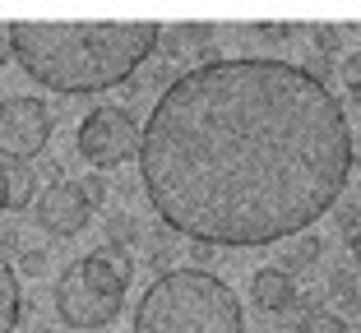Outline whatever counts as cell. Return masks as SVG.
Listing matches in <instances>:
<instances>
[{"label": "cell", "mask_w": 361, "mask_h": 333, "mask_svg": "<svg viewBox=\"0 0 361 333\" xmlns=\"http://www.w3.org/2000/svg\"><path fill=\"white\" fill-rule=\"evenodd\" d=\"M79 185V194H84V204L88 208H97V204H106V194H111V181H106V176H84V181H75Z\"/></svg>", "instance_id": "16"}, {"label": "cell", "mask_w": 361, "mask_h": 333, "mask_svg": "<svg viewBox=\"0 0 361 333\" xmlns=\"http://www.w3.org/2000/svg\"><path fill=\"white\" fill-rule=\"evenodd\" d=\"M75 144L93 167H121L126 158L139 153V125L126 107H97V111H88V120L79 125Z\"/></svg>", "instance_id": "6"}, {"label": "cell", "mask_w": 361, "mask_h": 333, "mask_svg": "<svg viewBox=\"0 0 361 333\" xmlns=\"http://www.w3.org/2000/svg\"><path fill=\"white\" fill-rule=\"evenodd\" d=\"M149 204L204 246H269L329 213L352 130L324 79L292 61H204L171 79L139 134Z\"/></svg>", "instance_id": "1"}, {"label": "cell", "mask_w": 361, "mask_h": 333, "mask_svg": "<svg viewBox=\"0 0 361 333\" xmlns=\"http://www.w3.org/2000/svg\"><path fill=\"white\" fill-rule=\"evenodd\" d=\"M297 333H348V324H343V315L310 310V315H301V329Z\"/></svg>", "instance_id": "15"}, {"label": "cell", "mask_w": 361, "mask_h": 333, "mask_svg": "<svg viewBox=\"0 0 361 333\" xmlns=\"http://www.w3.org/2000/svg\"><path fill=\"white\" fill-rule=\"evenodd\" d=\"M135 333H241V306L223 278L204 269H171L144 291Z\"/></svg>", "instance_id": "3"}, {"label": "cell", "mask_w": 361, "mask_h": 333, "mask_svg": "<svg viewBox=\"0 0 361 333\" xmlns=\"http://www.w3.org/2000/svg\"><path fill=\"white\" fill-rule=\"evenodd\" d=\"M135 278V259L130 250L102 246L93 255H79L56 282V310L75 329H102L121 315V301Z\"/></svg>", "instance_id": "4"}, {"label": "cell", "mask_w": 361, "mask_h": 333, "mask_svg": "<svg viewBox=\"0 0 361 333\" xmlns=\"http://www.w3.org/2000/svg\"><path fill=\"white\" fill-rule=\"evenodd\" d=\"M319 250H324V241H319V237H310V232H306V237H301L297 246H292V250L283 255V273H306L310 264L319 259Z\"/></svg>", "instance_id": "11"}, {"label": "cell", "mask_w": 361, "mask_h": 333, "mask_svg": "<svg viewBox=\"0 0 361 333\" xmlns=\"http://www.w3.org/2000/svg\"><path fill=\"white\" fill-rule=\"evenodd\" d=\"M250 296H255L259 310L283 315V310H292V301H297V282H292V273H283V269H259L255 282H250Z\"/></svg>", "instance_id": "8"}, {"label": "cell", "mask_w": 361, "mask_h": 333, "mask_svg": "<svg viewBox=\"0 0 361 333\" xmlns=\"http://www.w3.org/2000/svg\"><path fill=\"white\" fill-rule=\"evenodd\" d=\"M88 218H93V208L84 204L75 181H56L42 194H32V222L42 237H75L88 227Z\"/></svg>", "instance_id": "7"}, {"label": "cell", "mask_w": 361, "mask_h": 333, "mask_svg": "<svg viewBox=\"0 0 361 333\" xmlns=\"http://www.w3.org/2000/svg\"><path fill=\"white\" fill-rule=\"evenodd\" d=\"M32 333H56V329H32Z\"/></svg>", "instance_id": "24"}, {"label": "cell", "mask_w": 361, "mask_h": 333, "mask_svg": "<svg viewBox=\"0 0 361 333\" xmlns=\"http://www.w3.org/2000/svg\"><path fill=\"white\" fill-rule=\"evenodd\" d=\"M352 97H357V107H361V88H357V93H352Z\"/></svg>", "instance_id": "23"}, {"label": "cell", "mask_w": 361, "mask_h": 333, "mask_svg": "<svg viewBox=\"0 0 361 333\" xmlns=\"http://www.w3.org/2000/svg\"><path fill=\"white\" fill-rule=\"evenodd\" d=\"M0 208H5V181H0Z\"/></svg>", "instance_id": "22"}, {"label": "cell", "mask_w": 361, "mask_h": 333, "mask_svg": "<svg viewBox=\"0 0 361 333\" xmlns=\"http://www.w3.org/2000/svg\"><path fill=\"white\" fill-rule=\"evenodd\" d=\"M106 241H111L116 250H126L130 241H139V222L130 213H111L106 218Z\"/></svg>", "instance_id": "14"}, {"label": "cell", "mask_w": 361, "mask_h": 333, "mask_svg": "<svg viewBox=\"0 0 361 333\" xmlns=\"http://www.w3.org/2000/svg\"><path fill=\"white\" fill-rule=\"evenodd\" d=\"M23 315V296H19V278H14L10 259H0V333H14Z\"/></svg>", "instance_id": "10"}, {"label": "cell", "mask_w": 361, "mask_h": 333, "mask_svg": "<svg viewBox=\"0 0 361 333\" xmlns=\"http://www.w3.org/2000/svg\"><path fill=\"white\" fill-rule=\"evenodd\" d=\"M190 255H195V264H213V246H204V241H195Z\"/></svg>", "instance_id": "20"}, {"label": "cell", "mask_w": 361, "mask_h": 333, "mask_svg": "<svg viewBox=\"0 0 361 333\" xmlns=\"http://www.w3.org/2000/svg\"><path fill=\"white\" fill-rule=\"evenodd\" d=\"M162 28L149 19L126 23H10V51L37 84L56 93H97L139 70L158 51Z\"/></svg>", "instance_id": "2"}, {"label": "cell", "mask_w": 361, "mask_h": 333, "mask_svg": "<svg viewBox=\"0 0 361 333\" xmlns=\"http://www.w3.org/2000/svg\"><path fill=\"white\" fill-rule=\"evenodd\" d=\"M343 84H348L352 93H357V88H361V51H352L348 61H343Z\"/></svg>", "instance_id": "18"}, {"label": "cell", "mask_w": 361, "mask_h": 333, "mask_svg": "<svg viewBox=\"0 0 361 333\" xmlns=\"http://www.w3.org/2000/svg\"><path fill=\"white\" fill-rule=\"evenodd\" d=\"M56 116L37 97H10L0 102V158L5 162H32L51 144Z\"/></svg>", "instance_id": "5"}, {"label": "cell", "mask_w": 361, "mask_h": 333, "mask_svg": "<svg viewBox=\"0 0 361 333\" xmlns=\"http://www.w3.org/2000/svg\"><path fill=\"white\" fill-rule=\"evenodd\" d=\"M334 232H338L343 241H352L361 232V204H343L338 213H334Z\"/></svg>", "instance_id": "17"}, {"label": "cell", "mask_w": 361, "mask_h": 333, "mask_svg": "<svg viewBox=\"0 0 361 333\" xmlns=\"http://www.w3.org/2000/svg\"><path fill=\"white\" fill-rule=\"evenodd\" d=\"M348 250H352V259H357V264H361V232H357V237L348 241Z\"/></svg>", "instance_id": "21"}, {"label": "cell", "mask_w": 361, "mask_h": 333, "mask_svg": "<svg viewBox=\"0 0 361 333\" xmlns=\"http://www.w3.org/2000/svg\"><path fill=\"white\" fill-rule=\"evenodd\" d=\"M310 37H315V46L324 56H334V51H343V37H348V23H310Z\"/></svg>", "instance_id": "13"}, {"label": "cell", "mask_w": 361, "mask_h": 333, "mask_svg": "<svg viewBox=\"0 0 361 333\" xmlns=\"http://www.w3.org/2000/svg\"><path fill=\"white\" fill-rule=\"evenodd\" d=\"M329 291H334V301H338V306H348V310H357V306H361L357 278H352L348 269H334V273H329Z\"/></svg>", "instance_id": "12"}, {"label": "cell", "mask_w": 361, "mask_h": 333, "mask_svg": "<svg viewBox=\"0 0 361 333\" xmlns=\"http://www.w3.org/2000/svg\"><path fill=\"white\" fill-rule=\"evenodd\" d=\"M250 32H264V42H287L292 23H250Z\"/></svg>", "instance_id": "19"}, {"label": "cell", "mask_w": 361, "mask_h": 333, "mask_svg": "<svg viewBox=\"0 0 361 333\" xmlns=\"http://www.w3.org/2000/svg\"><path fill=\"white\" fill-rule=\"evenodd\" d=\"M0 181H5V208L32 204V185H37V172H32L28 162H5V167H0Z\"/></svg>", "instance_id": "9"}]
</instances>
